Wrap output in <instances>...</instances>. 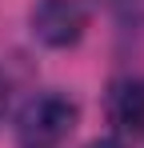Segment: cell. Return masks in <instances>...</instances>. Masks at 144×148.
<instances>
[{
  "mask_svg": "<svg viewBox=\"0 0 144 148\" xmlns=\"http://www.w3.org/2000/svg\"><path fill=\"white\" fill-rule=\"evenodd\" d=\"M108 120L124 136H144V76L120 80L108 96Z\"/></svg>",
  "mask_w": 144,
  "mask_h": 148,
  "instance_id": "3957f363",
  "label": "cell"
},
{
  "mask_svg": "<svg viewBox=\"0 0 144 148\" xmlns=\"http://www.w3.org/2000/svg\"><path fill=\"white\" fill-rule=\"evenodd\" d=\"M84 148H124L120 140H92V144H84Z\"/></svg>",
  "mask_w": 144,
  "mask_h": 148,
  "instance_id": "5b68a950",
  "label": "cell"
},
{
  "mask_svg": "<svg viewBox=\"0 0 144 148\" xmlns=\"http://www.w3.org/2000/svg\"><path fill=\"white\" fill-rule=\"evenodd\" d=\"M28 28L48 48H72L88 28V4L84 0H36L28 12Z\"/></svg>",
  "mask_w": 144,
  "mask_h": 148,
  "instance_id": "7a4b0ae2",
  "label": "cell"
},
{
  "mask_svg": "<svg viewBox=\"0 0 144 148\" xmlns=\"http://www.w3.org/2000/svg\"><path fill=\"white\" fill-rule=\"evenodd\" d=\"M4 108H8V80L0 76V116H4Z\"/></svg>",
  "mask_w": 144,
  "mask_h": 148,
  "instance_id": "277c9868",
  "label": "cell"
},
{
  "mask_svg": "<svg viewBox=\"0 0 144 148\" xmlns=\"http://www.w3.org/2000/svg\"><path fill=\"white\" fill-rule=\"evenodd\" d=\"M76 120H80L76 100L56 92V88H44V92H36L20 104L12 132H16L20 148H60L72 136Z\"/></svg>",
  "mask_w": 144,
  "mask_h": 148,
  "instance_id": "6da1fadb",
  "label": "cell"
}]
</instances>
